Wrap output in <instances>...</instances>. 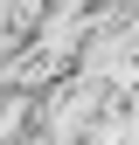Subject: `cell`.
Segmentation results:
<instances>
[{"mask_svg": "<svg viewBox=\"0 0 139 145\" xmlns=\"http://www.w3.org/2000/svg\"><path fill=\"white\" fill-rule=\"evenodd\" d=\"M111 104V90L91 83V76H70V83H49V97H42V138H56V145H77L83 131H91V118Z\"/></svg>", "mask_w": 139, "mask_h": 145, "instance_id": "cell-1", "label": "cell"}]
</instances>
